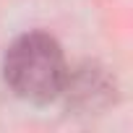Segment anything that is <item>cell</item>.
Returning a JSON list of instances; mask_svg holds the SVG:
<instances>
[{"instance_id":"1","label":"cell","mask_w":133,"mask_h":133,"mask_svg":"<svg viewBox=\"0 0 133 133\" xmlns=\"http://www.w3.org/2000/svg\"><path fill=\"white\" fill-rule=\"evenodd\" d=\"M3 76L18 99L31 104H50L65 86L68 63L55 37L47 31H26L5 50Z\"/></svg>"},{"instance_id":"2","label":"cell","mask_w":133,"mask_h":133,"mask_svg":"<svg viewBox=\"0 0 133 133\" xmlns=\"http://www.w3.org/2000/svg\"><path fill=\"white\" fill-rule=\"evenodd\" d=\"M60 97L73 115H102L117 102V81L102 63L84 60L73 71L68 68Z\"/></svg>"}]
</instances>
